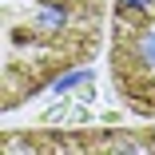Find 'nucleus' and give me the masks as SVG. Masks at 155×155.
Wrapping results in <instances>:
<instances>
[{"instance_id": "1", "label": "nucleus", "mask_w": 155, "mask_h": 155, "mask_svg": "<svg viewBox=\"0 0 155 155\" xmlns=\"http://www.w3.org/2000/svg\"><path fill=\"white\" fill-rule=\"evenodd\" d=\"M104 0H4V87L0 107L16 111L68 68L100 52Z\"/></svg>"}, {"instance_id": "4", "label": "nucleus", "mask_w": 155, "mask_h": 155, "mask_svg": "<svg viewBox=\"0 0 155 155\" xmlns=\"http://www.w3.org/2000/svg\"><path fill=\"white\" fill-rule=\"evenodd\" d=\"M87 119H91V107H87V104L68 107V123H87Z\"/></svg>"}, {"instance_id": "3", "label": "nucleus", "mask_w": 155, "mask_h": 155, "mask_svg": "<svg viewBox=\"0 0 155 155\" xmlns=\"http://www.w3.org/2000/svg\"><path fill=\"white\" fill-rule=\"evenodd\" d=\"M87 80H91V68H84V64H80V68H68L64 76H60V80L52 84V91H56V96H68V91H80Z\"/></svg>"}, {"instance_id": "2", "label": "nucleus", "mask_w": 155, "mask_h": 155, "mask_svg": "<svg viewBox=\"0 0 155 155\" xmlns=\"http://www.w3.org/2000/svg\"><path fill=\"white\" fill-rule=\"evenodd\" d=\"M111 80L135 111L155 115V0H111Z\"/></svg>"}]
</instances>
